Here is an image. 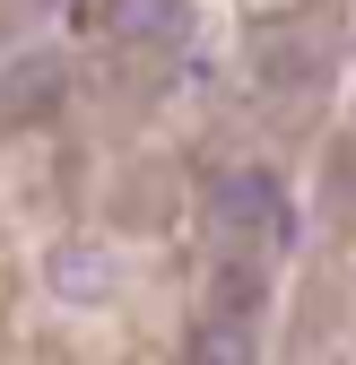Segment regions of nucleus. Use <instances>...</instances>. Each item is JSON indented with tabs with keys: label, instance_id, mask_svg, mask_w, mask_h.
Wrapping results in <instances>:
<instances>
[{
	"label": "nucleus",
	"instance_id": "obj_5",
	"mask_svg": "<svg viewBox=\"0 0 356 365\" xmlns=\"http://www.w3.org/2000/svg\"><path fill=\"white\" fill-rule=\"evenodd\" d=\"M192 356H200V365H252V331H244V322H209Z\"/></svg>",
	"mask_w": 356,
	"mask_h": 365
},
{
	"label": "nucleus",
	"instance_id": "obj_4",
	"mask_svg": "<svg viewBox=\"0 0 356 365\" xmlns=\"http://www.w3.org/2000/svg\"><path fill=\"white\" fill-rule=\"evenodd\" d=\"M61 96V61H18L9 70V105L26 113V105H53Z\"/></svg>",
	"mask_w": 356,
	"mask_h": 365
},
{
	"label": "nucleus",
	"instance_id": "obj_6",
	"mask_svg": "<svg viewBox=\"0 0 356 365\" xmlns=\"http://www.w3.org/2000/svg\"><path fill=\"white\" fill-rule=\"evenodd\" d=\"M217 287H226V304H235V313H244V304L261 296V279H252V269H226V279H217Z\"/></svg>",
	"mask_w": 356,
	"mask_h": 365
},
{
	"label": "nucleus",
	"instance_id": "obj_1",
	"mask_svg": "<svg viewBox=\"0 0 356 365\" xmlns=\"http://www.w3.org/2000/svg\"><path fill=\"white\" fill-rule=\"evenodd\" d=\"M217 209H226V226H270V235H287V200L270 174H226L217 182Z\"/></svg>",
	"mask_w": 356,
	"mask_h": 365
},
{
	"label": "nucleus",
	"instance_id": "obj_3",
	"mask_svg": "<svg viewBox=\"0 0 356 365\" xmlns=\"http://www.w3.org/2000/svg\"><path fill=\"white\" fill-rule=\"evenodd\" d=\"M43 279H53L70 304H87V296H96L105 287V252H87V244H61L53 261H43Z\"/></svg>",
	"mask_w": 356,
	"mask_h": 365
},
{
	"label": "nucleus",
	"instance_id": "obj_2",
	"mask_svg": "<svg viewBox=\"0 0 356 365\" xmlns=\"http://www.w3.org/2000/svg\"><path fill=\"white\" fill-rule=\"evenodd\" d=\"M183 18V0H105V9H87V26H105L122 43H148V35H174Z\"/></svg>",
	"mask_w": 356,
	"mask_h": 365
}]
</instances>
